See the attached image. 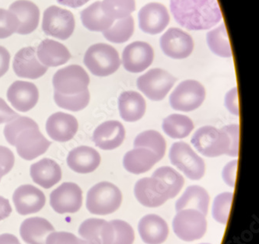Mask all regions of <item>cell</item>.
I'll list each match as a JSON object with an SVG mask.
<instances>
[{"label": "cell", "instance_id": "obj_1", "mask_svg": "<svg viewBox=\"0 0 259 244\" xmlns=\"http://www.w3.org/2000/svg\"><path fill=\"white\" fill-rule=\"evenodd\" d=\"M6 139L17 149V154L26 160H33L43 155L51 145L39 130L34 120L20 117L10 121L4 128Z\"/></svg>", "mask_w": 259, "mask_h": 244}, {"label": "cell", "instance_id": "obj_2", "mask_svg": "<svg viewBox=\"0 0 259 244\" xmlns=\"http://www.w3.org/2000/svg\"><path fill=\"white\" fill-rule=\"evenodd\" d=\"M170 10L178 24L189 30L210 29L222 20L217 0H170Z\"/></svg>", "mask_w": 259, "mask_h": 244}, {"label": "cell", "instance_id": "obj_3", "mask_svg": "<svg viewBox=\"0 0 259 244\" xmlns=\"http://www.w3.org/2000/svg\"><path fill=\"white\" fill-rule=\"evenodd\" d=\"M122 202L121 190L110 182L103 181L93 186L87 196V209L91 213L106 216L118 210Z\"/></svg>", "mask_w": 259, "mask_h": 244}, {"label": "cell", "instance_id": "obj_4", "mask_svg": "<svg viewBox=\"0 0 259 244\" xmlns=\"http://www.w3.org/2000/svg\"><path fill=\"white\" fill-rule=\"evenodd\" d=\"M83 62L93 75L100 77L115 73L121 65L118 52L104 43L91 45L85 53Z\"/></svg>", "mask_w": 259, "mask_h": 244}, {"label": "cell", "instance_id": "obj_5", "mask_svg": "<svg viewBox=\"0 0 259 244\" xmlns=\"http://www.w3.org/2000/svg\"><path fill=\"white\" fill-rule=\"evenodd\" d=\"M192 145L206 157H217L227 154L230 139L225 131L212 126H204L195 131L192 136Z\"/></svg>", "mask_w": 259, "mask_h": 244}, {"label": "cell", "instance_id": "obj_6", "mask_svg": "<svg viewBox=\"0 0 259 244\" xmlns=\"http://www.w3.org/2000/svg\"><path fill=\"white\" fill-rule=\"evenodd\" d=\"M53 84L56 93L73 96L88 89L90 77L82 66L70 65L55 73Z\"/></svg>", "mask_w": 259, "mask_h": 244}, {"label": "cell", "instance_id": "obj_7", "mask_svg": "<svg viewBox=\"0 0 259 244\" xmlns=\"http://www.w3.org/2000/svg\"><path fill=\"white\" fill-rule=\"evenodd\" d=\"M169 158L171 164L183 172L190 180H198L203 177L205 162L187 143L183 141L174 143L170 150Z\"/></svg>", "mask_w": 259, "mask_h": 244}, {"label": "cell", "instance_id": "obj_8", "mask_svg": "<svg viewBox=\"0 0 259 244\" xmlns=\"http://www.w3.org/2000/svg\"><path fill=\"white\" fill-rule=\"evenodd\" d=\"M206 229L205 216L195 209L179 211L174 219V232L178 237L186 242L203 237Z\"/></svg>", "mask_w": 259, "mask_h": 244}, {"label": "cell", "instance_id": "obj_9", "mask_svg": "<svg viewBox=\"0 0 259 244\" xmlns=\"http://www.w3.org/2000/svg\"><path fill=\"white\" fill-rule=\"evenodd\" d=\"M74 16L69 10L52 6L45 10L42 30L46 35L59 40H67L74 31Z\"/></svg>", "mask_w": 259, "mask_h": 244}, {"label": "cell", "instance_id": "obj_10", "mask_svg": "<svg viewBox=\"0 0 259 244\" xmlns=\"http://www.w3.org/2000/svg\"><path fill=\"white\" fill-rule=\"evenodd\" d=\"M176 79L161 69H153L137 79V87L149 99L160 101L164 99L173 87Z\"/></svg>", "mask_w": 259, "mask_h": 244}, {"label": "cell", "instance_id": "obj_11", "mask_svg": "<svg viewBox=\"0 0 259 244\" xmlns=\"http://www.w3.org/2000/svg\"><path fill=\"white\" fill-rule=\"evenodd\" d=\"M205 98V89L198 81L185 80L170 94V104L176 111L189 112L198 109Z\"/></svg>", "mask_w": 259, "mask_h": 244}, {"label": "cell", "instance_id": "obj_12", "mask_svg": "<svg viewBox=\"0 0 259 244\" xmlns=\"http://www.w3.org/2000/svg\"><path fill=\"white\" fill-rule=\"evenodd\" d=\"M134 193L140 204L149 208L159 207L172 199L167 184L157 177H145L138 180Z\"/></svg>", "mask_w": 259, "mask_h": 244}, {"label": "cell", "instance_id": "obj_13", "mask_svg": "<svg viewBox=\"0 0 259 244\" xmlns=\"http://www.w3.org/2000/svg\"><path fill=\"white\" fill-rule=\"evenodd\" d=\"M82 205V190L72 182H65L51 193L50 206L59 214L76 213Z\"/></svg>", "mask_w": 259, "mask_h": 244}, {"label": "cell", "instance_id": "obj_14", "mask_svg": "<svg viewBox=\"0 0 259 244\" xmlns=\"http://www.w3.org/2000/svg\"><path fill=\"white\" fill-rule=\"evenodd\" d=\"M160 43L163 53L171 59H186L193 52L192 37L181 29L172 27L167 30L160 37Z\"/></svg>", "mask_w": 259, "mask_h": 244}, {"label": "cell", "instance_id": "obj_15", "mask_svg": "<svg viewBox=\"0 0 259 244\" xmlns=\"http://www.w3.org/2000/svg\"><path fill=\"white\" fill-rule=\"evenodd\" d=\"M153 47L143 41L132 43L123 51V66L130 73H142L153 63Z\"/></svg>", "mask_w": 259, "mask_h": 244}, {"label": "cell", "instance_id": "obj_16", "mask_svg": "<svg viewBox=\"0 0 259 244\" xmlns=\"http://www.w3.org/2000/svg\"><path fill=\"white\" fill-rule=\"evenodd\" d=\"M16 210L21 216L40 212L46 203V198L40 189L31 184H24L16 189L13 196Z\"/></svg>", "mask_w": 259, "mask_h": 244}, {"label": "cell", "instance_id": "obj_17", "mask_svg": "<svg viewBox=\"0 0 259 244\" xmlns=\"http://www.w3.org/2000/svg\"><path fill=\"white\" fill-rule=\"evenodd\" d=\"M170 21L167 10L164 6L151 3L144 6L139 13L140 27L147 34H160L168 25Z\"/></svg>", "mask_w": 259, "mask_h": 244}, {"label": "cell", "instance_id": "obj_18", "mask_svg": "<svg viewBox=\"0 0 259 244\" xmlns=\"http://www.w3.org/2000/svg\"><path fill=\"white\" fill-rule=\"evenodd\" d=\"M7 99L20 112L33 109L39 100V91L34 83L26 81H15L7 90Z\"/></svg>", "mask_w": 259, "mask_h": 244}, {"label": "cell", "instance_id": "obj_19", "mask_svg": "<svg viewBox=\"0 0 259 244\" xmlns=\"http://www.w3.org/2000/svg\"><path fill=\"white\" fill-rule=\"evenodd\" d=\"M34 47L20 49L14 56L13 68L17 76L26 79H37L46 74L47 66L39 62Z\"/></svg>", "mask_w": 259, "mask_h": 244}, {"label": "cell", "instance_id": "obj_20", "mask_svg": "<svg viewBox=\"0 0 259 244\" xmlns=\"http://www.w3.org/2000/svg\"><path fill=\"white\" fill-rule=\"evenodd\" d=\"M78 232L85 244H112L115 239L112 224L105 219H87L82 222Z\"/></svg>", "mask_w": 259, "mask_h": 244}, {"label": "cell", "instance_id": "obj_21", "mask_svg": "<svg viewBox=\"0 0 259 244\" xmlns=\"http://www.w3.org/2000/svg\"><path fill=\"white\" fill-rule=\"evenodd\" d=\"M79 128L77 120L72 115L63 112L53 114L48 118L46 131L52 139L59 142L70 141Z\"/></svg>", "mask_w": 259, "mask_h": 244}, {"label": "cell", "instance_id": "obj_22", "mask_svg": "<svg viewBox=\"0 0 259 244\" xmlns=\"http://www.w3.org/2000/svg\"><path fill=\"white\" fill-rule=\"evenodd\" d=\"M125 131L118 121H108L98 127L93 135V141L103 150L118 148L125 139Z\"/></svg>", "mask_w": 259, "mask_h": 244}, {"label": "cell", "instance_id": "obj_23", "mask_svg": "<svg viewBox=\"0 0 259 244\" xmlns=\"http://www.w3.org/2000/svg\"><path fill=\"white\" fill-rule=\"evenodd\" d=\"M9 9L18 18L19 27L16 32L17 34L27 35L38 27L40 10L34 3L29 0H17Z\"/></svg>", "mask_w": 259, "mask_h": 244}, {"label": "cell", "instance_id": "obj_24", "mask_svg": "<svg viewBox=\"0 0 259 244\" xmlns=\"http://www.w3.org/2000/svg\"><path fill=\"white\" fill-rule=\"evenodd\" d=\"M99 153L91 147H76L69 152L67 164L69 168L78 174H89L95 171L101 164Z\"/></svg>", "mask_w": 259, "mask_h": 244}, {"label": "cell", "instance_id": "obj_25", "mask_svg": "<svg viewBox=\"0 0 259 244\" xmlns=\"http://www.w3.org/2000/svg\"><path fill=\"white\" fill-rule=\"evenodd\" d=\"M30 174L35 184L46 189L53 187L62 179L60 166L49 158L42 159L30 166Z\"/></svg>", "mask_w": 259, "mask_h": 244}, {"label": "cell", "instance_id": "obj_26", "mask_svg": "<svg viewBox=\"0 0 259 244\" xmlns=\"http://www.w3.org/2000/svg\"><path fill=\"white\" fill-rule=\"evenodd\" d=\"M139 232L143 242L147 244H161L168 236L167 222L157 215H147L139 223Z\"/></svg>", "mask_w": 259, "mask_h": 244}, {"label": "cell", "instance_id": "obj_27", "mask_svg": "<svg viewBox=\"0 0 259 244\" xmlns=\"http://www.w3.org/2000/svg\"><path fill=\"white\" fill-rule=\"evenodd\" d=\"M37 56L47 67H57L69 62L71 54L64 44L54 40L45 39L37 47Z\"/></svg>", "mask_w": 259, "mask_h": 244}, {"label": "cell", "instance_id": "obj_28", "mask_svg": "<svg viewBox=\"0 0 259 244\" xmlns=\"http://www.w3.org/2000/svg\"><path fill=\"white\" fill-rule=\"evenodd\" d=\"M55 228L47 219L40 217L29 218L20 226V233L27 244H46V238Z\"/></svg>", "mask_w": 259, "mask_h": 244}, {"label": "cell", "instance_id": "obj_29", "mask_svg": "<svg viewBox=\"0 0 259 244\" xmlns=\"http://www.w3.org/2000/svg\"><path fill=\"white\" fill-rule=\"evenodd\" d=\"M118 108L124 121L135 122L144 116L147 105L141 94L135 91H125L118 98Z\"/></svg>", "mask_w": 259, "mask_h": 244}, {"label": "cell", "instance_id": "obj_30", "mask_svg": "<svg viewBox=\"0 0 259 244\" xmlns=\"http://www.w3.org/2000/svg\"><path fill=\"white\" fill-rule=\"evenodd\" d=\"M159 162L153 152L144 148H135L125 154L123 166L127 171L134 174H141L149 171Z\"/></svg>", "mask_w": 259, "mask_h": 244}, {"label": "cell", "instance_id": "obj_31", "mask_svg": "<svg viewBox=\"0 0 259 244\" xmlns=\"http://www.w3.org/2000/svg\"><path fill=\"white\" fill-rule=\"evenodd\" d=\"M209 196L200 186H190L185 190L183 196L176 202V211L195 209L207 216L209 209Z\"/></svg>", "mask_w": 259, "mask_h": 244}, {"label": "cell", "instance_id": "obj_32", "mask_svg": "<svg viewBox=\"0 0 259 244\" xmlns=\"http://www.w3.org/2000/svg\"><path fill=\"white\" fill-rule=\"evenodd\" d=\"M80 15L82 25L91 31L104 32L109 29L115 21L104 13L101 2L99 1L82 10Z\"/></svg>", "mask_w": 259, "mask_h": 244}, {"label": "cell", "instance_id": "obj_33", "mask_svg": "<svg viewBox=\"0 0 259 244\" xmlns=\"http://www.w3.org/2000/svg\"><path fill=\"white\" fill-rule=\"evenodd\" d=\"M162 127L166 135L181 139L190 135L194 129V124L189 117L175 114L164 118Z\"/></svg>", "mask_w": 259, "mask_h": 244}, {"label": "cell", "instance_id": "obj_34", "mask_svg": "<svg viewBox=\"0 0 259 244\" xmlns=\"http://www.w3.org/2000/svg\"><path fill=\"white\" fill-rule=\"evenodd\" d=\"M134 147L147 149L153 152L160 161L164 157L167 145L160 132L154 130H148L143 131L135 138Z\"/></svg>", "mask_w": 259, "mask_h": 244}, {"label": "cell", "instance_id": "obj_35", "mask_svg": "<svg viewBox=\"0 0 259 244\" xmlns=\"http://www.w3.org/2000/svg\"><path fill=\"white\" fill-rule=\"evenodd\" d=\"M207 43L214 54L223 58L232 57L227 28L224 24L207 34Z\"/></svg>", "mask_w": 259, "mask_h": 244}, {"label": "cell", "instance_id": "obj_36", "mask_svg": "<svg viewBox=\"0 0 259 244\" xmlns=\"http://www.w3.org/2000/svg\"><path fill=\"white\" fill-rule=\"evenodd\" d=\"M134 27V20L131 16H128L112 24L109 29L103 32V35L111 42L124 43L133 36Z\"/></svg>", "mask_w": 259, "mask_h": 244}, {"label": "cell", "instance_id": "obj_37", "mask_svg": "<svg viewBox=\"0 0 259 244\" xmlns=\"http://www.w3.org/2000/svg\"><path fill=\"white\" fill-rule=\"evenodd\" d=\"M103 11L112 20H120L130 16L136 10L135 0H103Z\"/></svg>", "mask_w": 259, "mask_h": 244}, {"label": "cell", "instance_id": "obj_38", "mask_svg": "<svg viewBox=\"0 0 259 244\" xmlns=\"http://www.w3.org/2000/svg\"><path fill=\"white\" fill-rule=\"evenodd\" d=\"M54 99L59 108L76 112L82 111L88 107L91 100V95L88 89L73 96H65L55 92Z\"/></svg>", "mask_w": 259, "mask_h": 244}, {"label": "cell", "instance_id": "obj_39", "mask_svg": "<svg viewBox=\"0 0 259 244\" xmlns=\"http://www.w3.org/2000/svg\"><path fill=\"white\" fill-rule=\"evenodd\" d=\"M152 177L163 180L170 190L172 199L176 197L185 184L184 177L171 167H163L155 170Z\"/></svg>", "mask_w": 259, "mask_h": 244}, {"label": "cell", "instance_id": "obj_40", "mask_svg": "<svg viewBox=\"0 0 259 244\" xmlns=\"http://www.w3.org/2000/svg\"><path fill=\"white\" fill-rule=\"evenodd\" d=\"M234 194L225 192L215 197L212 206V216L217 222L227 224L229 218L230 211L232 206Z\"/></svg>", "mask_w": 259, "mask_h": 244}, {"label": "cell", "instance_id": "obj_41", "mask_svg": "<svg viewBox=\"0 0 259 244\" xmlns=\"http://www.w3.org/2000/svg\"><path fill=\"white\" fill-rule=\"evenodd\" d=\"M19 20L10 10L0 9V39L7 38L17 32Z\"/></svg>", "mask_w": 259, "mask_h": 244}, {"label": "cell", "instance_id": "obj_42", "mask_svg": "<svg viewBox=\"0 0 259 244\" xmlns=\"http://www.w3.org/2000/svg\"><path fill=\"white\" fill-rule=\"evenodd\" d=\"M114 230L115 239L112 244H133L135 239L134 230L126 222L122 220L111 221Z\"/></svg>", "mask_w": 259, "mask_h": 244}, {"label": "cell", "instance_id": "obj_43", "mask_svg": "<svg viewBox=\"0 0 259 244\" xmlns=\"http://www.w3.org/2000/svg\"><path fill=\"white\" fill-rule=\"evenodd\" d=\"M46 244H85V242L71 232H53L46 238Z\"/></svg>", "mask_w": 259, "mask_h": 244}, {"label": "cell", "instance_id": "obj_44", "mask_svg": "<svg viewBox=\"0 0 259 244\" xmlns=\"http://www.w3.org/2000/svg\"><path fill=\"white\" fill-rule=\"evenodd\" d=\"M229 137L230 149L227 155L231 157H238L239 154V126L230 125L221 128Z\"/></svg>", "mask_w": 259, "mask_h": 244}, {"label": "cell", "instance_id": "obj_45", "mask_svg": "<svg viewBox=\"0 0 259 244\" xmlns=\"http://www.w3.org/2000/svg\"><path fill=\"white\" fill-rule=\"evenodd\" d=\"M15 163L13 152L5 147L0 145V180L12 170Z\"/></svg>", "mask_w": 259, "mask_h": 244}, {"label": "cell", "instance_id": "obj_46", "mask_svg": "<svg viewBox=\"0 0 259 244\" xmlns=\"http://www.w3.org/2000/svg\"><path fill=\"white\" fill-rule=\"evenodd\" d=\"M225 107L232 115L239 116V103L237 88H233L227 92L225 96Z\"/></svg>", "mask_w": 259, "mask_h": 244}, {"label": "cell", "instance_id": "obj_47", "mask_svg": "<svg viewBox=\"0 0 259 244\" xmlns=\"http://www.w3.org/2000/svg\"><path fill=\"white\" fill-rule=\"evenodd\" d=\"M237 160L230 162L224 167L222 176L224 181L229 187H234L235 186L236 176H237Z\"/></svg>", "mask_w": 259, "mask_h": 244}, {"label": "cell", "instance_id": "obj_48", "mask_svg": "<svg viewBox=\"0 0 259 244\" xmlns=\"http://www.w3.org/2000/svg\"><path fill=\"white\" fill-rule=\"evenodd\" d=\"M20 115L11 109L3 98L0 97V125L10 122Z\"/></svg>", "mask_w": 259, "mask_h": 244}, {"label": "cell", "instance_id": "obj_49", "mask_svg": "<svg viewBox=\"0 0 259 244\" xmlns=\"http://www.w3.org/2000/svg\"><path fill=\"white\" fill-rule=\"evenodd\" d=\"M10 55L7 48L0 46V78L8 72L10 68Z\"/></svg>", "mask_w": 259, "mask_h": 244}, {"label": "cell", "instance_id": "obj_50", "mask_svg": "<svg viewBox=\"0 0 259 244\" xmlns=\"http://www.w3.org/2000/svg\"><path fill=\"white\" fill-rule=\"evenodd\" d=\"M11 212H12V208L10 206L8 199L0 196V221L9 217Z\"/></svg>", "mask_w": 259, "mask_h": 244}, {"label": "cell", "instance_id": "obj_51", "mask_svg": "<svg viewBox=\"0 0 259 244\" xmlns=\"http://www.w3.org/2000/svg\"><path fill=\"white\" fill-rule=\"evenodd\" d=\"M89 1L90 0H57V2L61 5L74 9L82 7Z\"/></svg>", "mask_w": 259, "mask_h": 244}, {"label": "cell", "instance_id": "obj_52", "mask_svg": "<svg viewBox=\"0 0 259 244\" xmlns=\"http://www.w3.org/2000/svg\"><path fill=\"white\" fill-rule=\"evenodd\" d=\"M20 242L17 236L10 233L0 235V244H14Z\"/></svg>", "mask_w": 259, "mask_h": 244}, {"label": "cell", "instance_id": "obj_53", "mask_svg": "<svg viewBox=\"0 0 259 244\" xmlns=\"http://www.w3.org/2000/svg\"><path fill=\"white\" fill-rule=\"evenodd\" d=\"M14 244H20V242H17V243H14Z\"/></svg>", "mask_w": 259, "mask_h": 244}, {"label": "cell", "instance_id": "obj_54", "mask_svg": "<svg viewBox=\"0 0 259 244\" xmlns=\"http://www.w3.org/2000/svg\"><path fill=\"white\" fill-rule=\"evenodd\" d=\"M201 244H209V243H201Z\"/></svg>", "mask_w": 259, "mask_h": 244}, {"label": "cell", "instance_id": "obj_55", "mask_svg": "<svg viewBox=\"0 0 259 244\" xmlns=\"http://www.w3.org/2000/svg\"></svg>", "mask_w": 259, "mask_h": 244}]
</instances>
